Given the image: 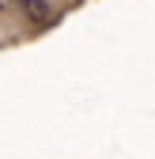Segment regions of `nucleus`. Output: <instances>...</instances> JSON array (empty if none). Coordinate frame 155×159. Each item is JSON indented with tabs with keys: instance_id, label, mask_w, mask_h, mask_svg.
<instances>
[{
	"instance_id": "nucleus-2",
	"label": "nucleus",
	"mask_w": 155,
	"mask_h": 159,
	"mask_svg": "<svg viewBox=\"0 0 155 159\" xmlns=\"http://www.w3.org/2000/svg\"><path fill=\"white\" fill-rule=\"evenodd\" d=\"M0 8H4V0H0Z\"/></svg>"
},
{
	"instance_id": "nucleus-1",
	"label": "nucleus",
	"mask_w": 155,
	"mask_h": 159,
	"mask_svg": "<svg viewBox=\"0 0 155 159\" xmlns=\"http://www.w3.org/2000/svg\"><path fill=\"white\" fill-rule=\"evenodd\" d=\"M15 4L27 11V19H30V23H42V27H49L53 19H57V11H53V4H49V0H15Z\"/></svg>"
}]
</instances>
